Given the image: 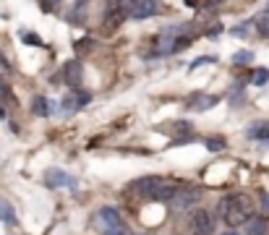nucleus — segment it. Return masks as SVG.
<instances>
[{"instance_id": "nucleus-1", "label": "nucleus", "mask_w": 269, "mask_h": 235, "mask_svg": "<svg viewBox=\"0 0 269 235\" xmlns=\"http://www.w3.org/2000/svg\"><path fill=\"white\" fill-rule=\"evenodd\" d=\"M217 212H219V217L225 220V225L238 227V225H246L254 217V201H251L249 194H230L219 201Z\"/></svg>"}, {"instance_id": "nucleus-2", "label": "nucleus", "mask_w": 269, "mask_h": 235, "mask_svg": "<svg viewBox=\"0 0 269 235\" xmlns=\"http://www.w3.org/2000/svg\"><path fill=\"white\" fill-rule=\"evenodd\" d=\"M175 180H167V178H160V175H152V178H141L133 183V191H136L139 196L149 199V201H160V204H170V199L175 196L178 191Z\"/></svg>"}, {"instance_id": "nucleus-3", "label": "nucleus", "mask_w": 269, "mask_h": 235, "mask_svg": "<svg viewBox=\"0 0 269 235\" xmlns=\"http://www.w3.org/2000/svg\"><path fill=\"white\" fill-rule=\"evenodd\" d=\"M199 196H201V191L196 185H178V191H175V196L170 199V206L173 209H188V206H193L196 201H199Z\"/></svg>"}, {"instance_id": "nucleus-4", "label": "nucleus", "mask_w": 269, "mask_h": 235, "mask_svg": "<svg viewBox=\"0 0 269 235\" xmlns=\"http://www.w3.org/2000/svg\"><path fill=\"white\" fill-rule=\"evenodd\" d=\"M212 230H214L212 215L207 209H196L191 215V232L193 235H212Z\"/></svg>"}, {"instance_id": "nucleus-5", "label": "nucleus", "mask_w": 269, "mask_h": 235, "mask_svg": "<svg viewBox=\"0 0 269 235\" xmlns=\"http://www.w3.org/2000/svg\"><path fill=\"white\" fill-rule=\"evenodd\" d=\"M94 222H97V227H100L102 232H105V230L123 227V220H120V215H118V209H113V206L100 209V212H97V217H94Z\"/></svg>"}, {"instance_id": "nucleus-6", "label": "nucleus", "mask_w": 269, "mask_h": 235, "mask_svg": "<svg viewBox=\"0 0 269 235\" xmlns=\"http://www.w3.org/2000/svg\"><path fill=\"white\" fill-rule=\"evenodd\" d=\"M60 76H63V81L68 84V86L79 89V84H81V79H84V68H81V60H68V63L63 65Z\"/></svg>"}, {"instance_id": "nucleus-7", "label": "nucleus", "mask_w": 269, "mask_h": 235, "mask_svg": "<svg viewBox=\"0 0 269 235\" xmlns=\"http://www.w3.org/2000/svg\"><path fill=\"white\" fill-rule=\"evenodd\" d=\"M154 13H157V0H133L131 8H128V16L136 18V21L149 18V16H154Z\"/></svg>"}, {"instance_id": "nucleus-8", "label": "nucleus", "mask_w": 269, "mask_h": 235, "mask_svg": "<svg viewBox=\"0 0 269 235\" xmlns=\"http://www.w3.org/2000/svg\"><path fill=\"white\" fill-rule=\"evenodd\" d=\"M44 185L47 188H60V185H71L74 188V178L68 173H63L58 168H50V170H44Z\"/></svg>"}, {"instance_id": "nucleus-9", "label": "nucleus", "mask_w": 269, "mask_h": 235, "mask_svg": "<svg viewBox=\"0 0 269 235\" xmlns=\"http://www.w3.org/2000/svg\"><path fill=\"white\" fill-rule=\"evenodd\" d=\"M217 102H219V100L212 97V94H193V97H188L186 107H191V110H196V112H204V110L214 107Z\"/></svg>"}, {"instance_id": "nucleus-10", "label": "nucleus", "mask_w": 269, "mask_h": 235, "mask_svg": "<svg viewBox=\"0 0 269 235\" xmlns=\"http://www.w3.org/2000/svg\"><path fill=\"white\" fill-rule=\"evenodd\" d=\"M0 220H3L6 225H18V217H16L11 201H0Z\"/></svg>"}, {"instance_id": "nucleus-11", "label": "nucleus", "mask_w": 269, "mask_h": 235, "mask_svg": "<svg viewBox=\"0 0 269 235\" xmlns=\"http://www.w3.org/2000/svg\"><path fill=\"white\" fill-rule=\"evenodd\" d=\"M256 32H259L264 39H269V11H261V13L256 16Z\"/></svg>"}, {"instance_id": "nucleus-12", "label": "nucleus", "mask_w": 269, "mask_h": 235, "mask_svg": "<svg viewBox=\"0 0 269 235\" xmlns=\"http://www.w3.org/2000/svg\"><path fill=\"white\" fill-rule=\"evenodd\" d=\"M32 110H34V115L44 118V115H50V102L44 100V97H34L32 100Z\"/></svg>"}, {"instance_id": "nucleus-13", "label": "nucleus", "mask_w": 269, "mask_h": 235, "mask_svg": "<svg viewBox=\"0 0 269 235\" xmlns=\"http://www.w3.org/2000/svg\"><path fill=\"white\" fill-rule=\"evenodd\" d=\"M269 225L264 220H249V235H266Z\"/></svg>"}, {"instance_id": "nucleus-14", "label": "nucleus", "mask_w": 269, "mask_h": 235, "mask_svg": "<svg viewBox=\"0 0 269 235\" xmlns=\"http://www.w3.org/2000/svg\"><path fill=\"white\" fill-rule=\"evenodd\" d=\"M266 81H269V70L266 68H256L254 74H251V84L254 86H264Z\"/></svg>"}, {"instance_id": "nucleus-15", "label": "nucleus", "mask_w": 269, "mask_h": 235, "mask_svg": "<svg viewBox=\"0 0 269 235\" xmlns=\"http://www.w3.org/2000/svg\"><path fill=\"white\" fill-rule=\"evenodd\" d=\"M251 58H254V53L240 50V53H235V55H233V63H235V65H249V63H251Z\"/></svg>"}, {"instance_id": "nucleus-16", "label": "nucleus", "mask_w": 269, "mask_h": 235, "mask_svg": "<svg viewBox=\"0 0 269 235\" xmlns=\"http://www.w3.org/2000/svg\"><path fill=\"white\" fill-rule=\"evenodd\" d=\"M249 136H251V138H266V141H269V123L251 128V131H249Z\"/></svg>"}, {"instance_id": "nucleus-17", "label": "nucleus", "mask_w": 269, "mask_h": 235, "mask_svg": "<svg viewBox=\"0 0 269 235\" xmlns=\"http://www.w3.org/2000/svg\"><path fill=\"white\" fill-rule=\"evenodd\" d=\"M207 149H209V152H219V149H225V138H219V136L207 138Z\"/></svg>"}, {"instance_id": "nucleus-18", "label": "nucleus", "mask_w": 269, "mask_h": 235, "mask_svg": "<svg viewBox=\"0 0 269 235\" xmlns=\"http://www.w3.org/2000/svg\"><path fill=\"white\" fill-rule=\"evenodd\" d=\"M89 102H92V94H89V91H79L76 94V107H84Z\"/></svg>"}, {"instance_id": "nucleus-19", "label": "nucleus", "mask_w": 269, "mask_h": 235, "mask_svg": "<svg viewBox=\"0 0 269 235\" xmlns=\"http://www.w3.org/2000/svg\"><path fill=\"white\" fill-rule=\"evenodd\" d=\"M214 60H217L214 55H204V58H199V60H193V63L188 65V70H196L199 65H204V63H214Z\"/></svg>"}, {"instance_id": "nucleus-20", "label": "nucleus", "mask_w": 269, "mask_h": 235, "mask_svg": "<svg viewBox=\"0 0 269 235\" xmlns=\"http://www.w3.org/2000/svg\"><path fill=\"white\" fill-rule=\"evenodd\" d=\"M21 42H27V44H42V42L37 39V34H29V32H27V34L21 32Z\"/></svg>"}, {"instance_id": "nucleus-21", "label": "nucleus", "mask_w": 269, "mask_h": 235, "mask_svg": "<svg viewBox=\"0 0 269 235\" xmlns=\"http://www.w3.org/2000/svg\"><path fill=\"white\" fill-rule=\"evenodd\" d=\"M261 212L269 215V194H261Z\"/></svg>"}, {"instance_id": "nucleus-22", "label": "nucleus", "mask_w": 269, "mask_h": 235, "mask_svg": "<svg viewBox=\"0 0 269 235\" xmlns=\"http://www.w3.org/2000/svg\"><path fill=\"white\" fill-rule=\"evenodd\" d=\"M58 3H60V0H42V8H44V11H53Z\"/></svg>"}, {"instance_id": "nucleus-23", "label": "nucleus", "mask_w": 269, "mask_h": 235, "mask_svg": "<svg viewBox=\"0 0 269 235\" xmlns=\"http://www.w3.org/2000/svg\"><path fill=\"white\" fill-rule=\"evenodd\" d=\"M102 235H128V232H126V227H115V230H105Z\"/></svg>"}, {"instance_id": "nucleus-24", "label": "nucleus", "mask_w": 269, "mask_h": 235, "mask_svg": "<svg viewBox=\"0 0 269 235\" xmlns=\"http://www.w3.org/2000/svg\"><path fill=\"white\" fill-rule=\"evenodd\" d=\"M233 34H235V37H243V34H246V24H243V27H235Z\"/></svg>"}, {"instance_id": "nucleus-25", "label": "nucleus", "mask_w": 269, "mask_h": 235, "mask_svg": "<svg viewBox=\"0 0 269 235\" xmlns=\"http://www.w3.org/2000/svg\"><path fill=\"white\" fill-rule=\"evenodd\" d=\"M0 121H6V107H0Z\"/></svg>"}, {"instance_id": "nucleus-26", "label": "nucleus", "mask_w": 269, "mask_h": 235, "mask_svg": "<svg viewBox=\"0 0 269 235\" xmlns=\"http://www.w3.org/2000/svg\"><path fill=\"white\" fill-rule=\"evenodd\" d=\"M222 235H238V232H235V227H233V230H228V232H222Z\"/></svg>"}, {"instance_id": "nucleus-27", "label": "nucleus", "mask_w": 269, "mask_h": 235, "mask_svg": "<svg viewBox=\"0 0 269 235\" xmlns=\"http://www.w3.org/2000/svg\"><path fill=\"white\" fill-rule=\"evenodd\" d=\"M3 76H6V70H3V68H0V81H3Z\"/></svg>"}]
</instances>
